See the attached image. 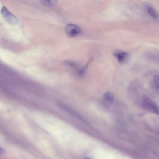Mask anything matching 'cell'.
Segmentation results:
<instances>
[{
    "mask_svg": "<svg viewBox=\"0 0 159 159\" xmlns=\"http://www.w3.org/2000/svg\"><path fill=\"white\" fill-rule=\"evenodd\" d=\"M1 13L4 19L8 24L12 25H16L18 24L19 20L17 17L5 6L2 7Z\"/></svg>",
    "mask_w": 159,
    "mask_h": 159,
    "instance_id": "obj_1",
    "label": "cell"
},
{
    "mask_svg": "<svg viewBox=\"0 0 159 159\" xmlns=\"http://www.w3.org/2000/svg\"><path fill=\"white\" fill-rule=\"evenodd\" d=\"M65 32L68 36L71 37H74L81 34L82 31L77 26L72 24H69L65 27Z\"/></svg>",
    "mask_w": 159,
    "mask_h": 159,
    "instance_id": "obj_2",
    "label": "cell"
},
{
    "mask_svg": "<svg viewBox=\"0 0 159 159\" xmlns=\"http://www.w3.org/2000/svg\"><path fill=\"white\" fill-rule=\"evenodd\" d=\"M143 105L144 109L149 111L156 113H159V109L157 105L151 99H144L143 101Z\"/></svg>",
    "mask_w": 159,
    "mask_h": 159,
    "instance_id": "obj_3",
    "label": "cell"
},
{
    "mask_svg": "<svg viewBox=\"0 0 159 159\" xmlns=\"http://www.w3.org/2000/svg\"><path fill=\"white\" fill-rule=\"evenodd\" d=\"M113 55L117 59L120 64L125 63L129 57V54L125 51L117 50L113 53Z\"/></svg>",
    "mask_w": 159,
    "mask_h": 159,
    "instance_id": "obj_4",
    "label": "cell"
},
{
    "mask_svg": "<svg viewBox=\"0 0 159 159\" xmlns=\"http://www.w3.org/2000/svg\"><path fill=\"white\" fill-rule=\"evenodd\" d=\"M92 58H91L86 64L82 68H79L77 71V76L80 77H83L85 75L86 71L89 67V65L91 62L92 60Z\"/></svg>",
    "mask_w": 159,
    "mask_h": 159,
    "instance_id": "obj_5",
    "label": "cell"
},
{
    "mask_svg": "<svg viewBox=\"0 0 159 159\" xmlns=\"http://www.w3.org/2000/svg\"><path fill=\"white\" fill-rule=\"evenodd\" d=\"M104 98L106 101L110 103L113 102L114 100V96L113 94L110 92H107L104 95Z\"/></svg>",
    "mask_w": 159,
    "mask_h": 159,
    "instance_id": "obj_6",
    "label": "cell"
},
{
    "mask_svg": "<svg viewBox=\"0 0 159 159\" xmlns=\"http://www.w3.org/2000/svg\"><path fill=\"white\" fill-rule=\"evenodd\" d=\"M44 4L47 6L50 7L54 6L58 0H41Z\"/></svg>",
    "mask_w": 159,
    "mask_h": 159,
    "instance_id": "obj_7",
    "label": "cell"
},
{
    "mask_svg": "<svg viewBox=\"0 0 159 159\" xmlns=\"http://www.w3.org/2000/svg\"><path fill=\"white\" fill-rule=\"evenodd\" d=\"M147 11L149 14L151 15L153 18L154 19H157L158 18V15L157 14V13L151 7H149L147 8Z\"/></svg>",
    "mask_w": 159,
    "mask_h": 159,
    "instance_id": "obj_8",
    "label": "cell"
},
{
    "mask_svg": "<svg viewBox=\"0 0 159 159\" xmlns=\"http://www.w3.org/2000/svg\"><path fill=\"white\" fill-rule=\"evenodd\" d=\"M66 64L72 68L76 70L77 71L80 68H78V65L75 62L72 61H67L66 62Z\"/></svg>",
    "mask_w": 159,
    "mask_h": 159,
    "instance_id": "obj_9",
    "label": "cell"
},
{
    "mask_svg": "<svg viewBox=\"0 0 159 159\" xmlns=\"http://www.w3.org/2000/svg\"><path fill=\"white\" fill-rule=\"evenodd\" d=\"M153 82L154 86L156 89L159 90V75H157L154 77Z\"/></svg>",
    "mask_w": 159,
    "mask_h": 159,
    "instance_id": "obj_10",
    "label": "cell"
}]
</instances>
